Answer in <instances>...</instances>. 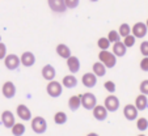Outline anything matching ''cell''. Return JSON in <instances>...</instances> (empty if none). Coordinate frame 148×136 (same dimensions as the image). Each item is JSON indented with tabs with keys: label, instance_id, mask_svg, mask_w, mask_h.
<instances>
[{
	"label": "cell",
	"instance_id": "obj_1",
	"mask_svg": "<svg viewBox=\"0 0 148 136\" xmlns=\"http://www.w3.org/2000/svg\"><path fill=\"white\" fill-rule=\"evenodd\" d=\"M98 59L106 68H114L117 64V56L109 50H101L98 54Z\"/></svg>",
	"mask_w": 148,
	"mask_h": 136
},
{
	"label": "cell",
	"instance_id": "obj_2",
	"mask_svg": "<svg viewBox=\"0 0 148 136\" xmlns=\"http://www.w3.org/2000/svg\"><path fill=\"white\" fill-rule=\"evenodd\" d=\"M46 92H47V94L50 97L58 98L63 93V85H62V83H59L56 80H51V81H49L47 86H46Z\"/></svg>",
	"mask_w": 148,
	"mask_h": 136
},
{
	"label": "cell",
	"instance_id": "obj_3",
	"mask_svg": "<svg viewBox=\"0 0 148 136\" xmlns=\"http://www.w3.org/2000/svg\"><path fill=\"white\" fill-rule=\"evenodd\" d=\"M30 120H32V130L36 133L42 135V133L46 132V130H47V122H46V119L43 117H36Z\"/></svg>",
	"mask_w": 148,
	"mask_h": 136
},
{
	"label": "cell",
	"instance_id": "obj_4",
	"mask_svg": "<svg viewBox=\"0 0 148 136\" xmlns=\"http://www.w3.org/2000/svg\"><path fill=\"white\" fill-rule=\"evenodd\" d=\"M80 100H81V106H83L85 110H92L96 105H97V98L93 93H84L80 94Z\"/></svg>",
	"mask_w": 148,
	"mask_h": 136
},
{
	"label": "cell",
	"instance_id": "obj_5",
	"mask_svg": "<svg viewBox=\"0 0 148 136\" xmlns=\"http://www.w3.org/2000/svg\"><path fill=\"white\" fill-rule=\"evenodd\" d=\"M119 100H118L117 96H108L106 98H105V102H103V106L106 107L108 111H112V113H114V111H117L118 109H119Z\"/></svg>",
	"mask_w": 148,
	"mask_h": 136
},
{
	"label": "cell",
	"instance_id": "obj_6",
	"mask_svg": "<svg viewBox=\"0 0 148 136\" xmlns=\"http://www.w3.org/2000/svg\"><path fill=\"white\" fill-rule=\"evenodd\" d=\"M4 64H5V67L11 71L17 70L18 66L21 64L20 63V56H17L16 54H9V55H7L5 58H4Z\"/></svg>",
	"mask_w": 148,
	"mask_h": 136
},
{
	"label": "cell",
	"instance_id": "obj_7",
	"mask_svg": "<svg viewBox=\"0 0 148 136\" xmlns=\"http://www.w3.org/2000/svg\"><path fill=\"white\" fill-rule=\"evenodd\" d=\"M47 4L51 11L55 13H64L67 11L64 0H47Z\"/></svg>",
	"mask_w": 148,
	"mask_h": 136
},
{
	"label": "cell",
	"instance_id": "obj_8",
	"mask_svg": "<svg viewBox=\"0 0 148 136\" xmlns=\"http://www.w3.org/2000/svg\"><path fill=\"white\" fill-rule=\"evenodd\" d=\"M1 92H3V96L8 100L13 98L16 96V85H14L12 81H5L3 84V88H1Z\"/></svg>",
	"mask_w": 148,
	"mask_h": 136
},
{
	"label": "cell",
	"instance_id": "obj_9",
	"mask_svg": "<svg viewBox=\"0 0 148 136\" xmlns=\"http://www.w3.org/2000/svg\"><path fill=\"white\" fill-rule=\"evenodd\" d=\"M93 111V117H95L96 120H100V122H102V120H105L108 118V113L109 111L106 110V107L102 105H96L95 107L92 109Z\"/></svg>",
	"mask_w": 148,
	"mask_h": 136
},
{
	"label": "cell",
	"instance_id": "obj_10",
	"mask_svg": "<svg viewBox=\"0 0 148 136\" xmlns=\"http://www.w3.org/2000/svg\"><path fill=\"white\" fill-rule=\"evenodd\" d=\"M147 31H148V29L144 22H136L131 28V33L135 38H143V37H145Z\"/></svg>",
	"mask_w": 148,
	"mask_h": 136
},
{
	"label": "cell",
	"instance_id": "obj_11",
	"mask_svg": "<svg viewBox=\"0 0 148 136\" xmlns=\"http://www.w3.org/2000/svg\"><path fill=\"white\" fill-rule=\"evenodd\" d=\"M20 63L23 64L24 67H32L36 63V55L30 51H25L23 53V55L20 56Z\"/></svg>",
	"mask_w": 148,
	"mask_h": 136
},
{
	"label": "cell",
	"instance_id": "obj_12",
	"mask_svg": "<svg viewBox=\"0 0 148 136\" xmlns=\"http://www.w3.org/2000/svg\"><path fill=\"white\" fill-rule=\"evenodd\" d=\"M1 122H3V124L5 128H12V126L16 123L13 113L9 110H4L3 113H1Z\"/></svg>",
	"mask_w": 148,
	"mask_h": 136
},
{
	"label": "cell",
	"instance_id": "obj_13",
	"mask_svg": "<svg viewBox=\"0 0 148 136\" xmlns=\"http://www.w3.org/2000/svg\"><path fill=\"white\" fill-rule=\"evenodd\" d=\"M123 115L127 120H135L138 118V109L135 107V105L129 103L123 107Z\"/></svg>",
	"mask_w": 148,
	"mask_h": 136
},
{
	"label": "cell",
	"instance_id": "obj_14",
	"mask_svg": "<svg viewBox=\"0 0 148 136\" xmlns=\"http://www.w3.org/2000/svg\"><path fill=\"white\" fill-rule=\"evenodd\" d=\"M81 83H83L84 86H87V88H93L97 84V76L93 72L84 73L83 77H81Z\"/></svg>",
	"mask_w": 148,
	"mask_h": 136
},
{
	"label": "cell",
	"instance_id": "obj_15",
	"mask_svg": "<svg viewBox=\"0 0 148 136\" xmlns=\"http://www.w3.org/2000/svg\"><path fill=\"white\" fill-rule=\"evenodd\" d=\"M16 111H17V117L21 120H30L32 119V111L29 110V107L26 105H23V103L18 105Z\"/></svg>",
	"mask_w": 148,
	"mask_h": 136
},
{
	"label": "cell",
	"instance_id": "obj_16",
	"mask_svg": "<svg viewBox=\"0 0 148 136\" xmlns=\"http://www.w3.org/2000/svg\"><path fill=\"white\" fill-rule=\"evenodd\" d=\"M66 60H67L68 70H70V72L72 73V75H75V73H77L79 71H80V60H79V58L71 55L70 58H67Z\"/></svg>",
	"mask_w": 148,
	"mask_h": 136
},
{
	"label": "cell",
	"instance_id": "obj_17",
	"mask_svg": "<svg viewBox=\"0 0 148 136\" xmlns=\"http://www.w3.org/2000/svg\"><path fill=\"white\" fill-rule=\"evenodd\" d=\"M113 51L112 53L114 54L117 58H122V56H125L126 54V50H127V47L125 46V43H123L122 41H118V42H114L113 43Z\"/></svg>",
	"mask_w": 148,
	"mask_h": 136
},
{
	"label": "cell",
	"instance_id": "obj_18",
	"mask_svg": "<svg viewBox=\"0 0 148 136\" xmlns=\"http://www.w3.org/2000/svg\"><path fill=\"white\" fill-rule=\"evenodd\" d=\"M55 75H56V71L51 64H46V66L42 68V76H43L45 80H47V81L54 80V79H55Z\"/></svg>",
	"mask_w": 148,
	"mask_h": 136
},
{
	"label": "cell",
	"instance_id": "obj_19",
	"mask_svg": "<svg viewBox=\"0 0 148 136\" xmlns=\"http://www.w3.org/2000/svg\"><path fill=\"white\" fill-rule=\"evenodd\" d=\"M135 107L138 109V111H143L148 107V98L144 94H139L135 98Z\"/></svg>",
	"mask_w": 148,
	"mask_h": 136
},
{
	"label": "cell",
	"instance_id": "obj_20",
	"mask_svg": "<svg viewBox=\"0 0 148 136\" xmlns=\"http://www.w3.org/2000/svg\"><path fill=\"white\" fill-rule=\"evenodd\" d=\"M55 50H56V54L63 59H67V58L71 56V49L64 43H59L58 46H56Z\"/></svg>",
	"mask_w": 148,
	"mask_h": 136
},
{
	"label": "cell",
	"instance_id": "obj_21",
	"mask_svg": "<svg viewBox=\"0 0 148 136\" xmlns=\"http://www.w3.org/2000/svg\"><path fill=\"white\" fill-rule=\"evenodd\" d=\"M62 85L67 89H72L77 85V79H76L73 75H67L63 77V80H62Z\"/></svg>",
	"mask_w": 148,
	"mask_h": 136
},
{
	"label": "cell",
	"instance_id": "obj_22",
	"mask_svg": "<svg viewBox=\"0 0 148 136\" xmlns=\"http://www.w3.org/2000/svg\"><path fill=\"white\" fill-rule=\"evenodd\" d=\"M92 71L97 77H102V76H105V73H106V67L103 66L101 62H96L92 67Z\"/></svg>",
	"mask_w": 148,
	"mask_h": 136
},
{
	"label": "cell",
	"instance_id": "obj_23",
	"mask_svg": "<svg viewBox=\"0 0 148 136\" xmlns=\"http://www.w3.org/2000/svg\"><path fill=\"white\" fill-rule=\"evenodd\" d=\"M80 106H81L80 96H72V97L68 100V107H70V110L76 111L80 109Z\"/></svg>",
	"mask_w": 148,
	"mask_h": 136
},
{
	"label": "cell",
	"instance_id": "obj_24",
	"mask_svg": "<svg viewBox=\"0 0 148 136\" xmlns=\"http://www.w3.org/2000/svg\"><path fill=\"white\" fill-rule=\"evenodd\" d=\"M12 135L13 136H23L24 133H25V126L23 124V123H14L13 126H12Z\"/></svg>",
	"mask_w": 148,
	"mask_h": 136
},
{
	"label": "cell",
	"instance_id": "obj_25",
	"mask_svg": "<svg viewBox=\"0 0 148 136\" xmlns=\"http://www.w3.org/2000/svg\"><path fill=\"white\" fill-rule=\"evenodd\" d=\"M54 122H55V124H64L66 122H67V114H66L64 111H58V113H55V115H54Z\"/></svg>",
	"mask_w": 148,
	"mask_h": 136
},
{
	"label": "cell",
	"instance_id": "obj_26",
	"mask_svg": "<svg viewBox=\"0 0 148 136\" xmlns=\"http://www.w3.org/2000/svg\"><path fill=\"white\" fill-rule=\"evenodd\" d=\"M118 33H119V36L121 37H127L129 34H131V28H130V25L129 24H122V25L119 26V29H118Z\"/></svg>",
	"mask_w": 148,
	"mask_h": 136
},
{
	"label": "cell",
	"instance_id": "obj_27",
	"mask_svg": "<svg viewBox=\"0 0 148 136\" xmlns=\"http://www.w3.org/2000/svg\"><path fill=\"white\" fill-rule=\"evenodd\" d=\"M97 46L100 47V50H108L110 47V42L106 37H101L97 41Z\"/></svg>",
	"mask_w": 148,
	"mask_h": 136
},
{
	"label": "cell",
	"instance_id": "obj_28",
	"mask_svg": "<svg viewBox=\"0 0 148 136\" xmlns=\"http://www.w3.org/2000/svg\"><path fill=\"white\" fill-rule=\"evenodd\" d=\"M106 38L109 39V42H110V43H114V42L121 41V36H119V33H118L117 30H110V31H109V34H108V37H106Z\"/></svg>",
	"mask_w": 148,
	"mask_h": 136
},
{
	"label": "cell",
	"instance_id": "obj_29",
	"mask_svg": "<svg viewBox=\"0 0 148 136\" xmlns=\"http://www.w3.org/2000/svg\"><path fill=\"white\" fill-rule=\"evenodd\" d=\"M135 41H136V38H135L132 34H129L127 37H125V38H123V43H125V46H126L127 49H129V47H132V46L135 44Z\"/></svg>",
	"mask_w": 148,
	"mask_h": 136
},
{
	"label": "cell",
	"instance_id": "obj_30",
	"mask_svg": "<svg viewBox=\"0 0 148 136\" xmlns=\"http://www.w3.org/2000/svg\"><path fill=\"white\" fill-rule=\"evenodd\" d=\"M136 127L139 131H145L148 128V120L145 118H139L136 122Z\"/></svg>",
	"mask_w": 148,
	"mask_h": 136
},
{
	"label": "cell",
	"instance_id": "obj_31",
	"mask_svg": "<svg viewBox=\"0 0 148 136\" xmlns=\"http://www.w3.org/2000/svg\"><path fill=\"white\" fill-rule=\"evenodd\" d=\"M66 3V7L67 9H75L79 7V3H80V0H64Z\"/></svg>",
	"mask_w": 148,
	"mask_h": 136
},
{
	"label": "cell",
	"instance_id": "obj_32",
	"mask_svg": "<svg viewBox=\"0 0 148 136\" xmlns=\"http://www.w3.org/2000/svg\"><path fill=\"white\" fill-rule=\"evenodd\" d=\"M103 88L106 89L109 93H114L115 92V89H117V86H115L114 81H106V83L103 84Z\"/></svg>",
	"mask_w": 148,
	"mask_h": 136
},
{
	"label": "cell",
	"instance_id": "obj_33",
	"mask_svg": "<svg viewBox=\"0 0 148 136\" xmlns=\"http://www.w3.org/2000/svg\"><path fill=\"white\" fill-rule=\"evenodd\" d=\"M139 89H140V93H142V94L148 96V80L142 81V83H140Z\"/></svg>",
	"mask_w": 148,
	"mask_h": 136
},
{
	"label": "cell",
	"instance_id": "obj_34",
	"mask_svg": "<svg viewBox=\"0 0 148 136\" xmlns=\"http://www.w3.org/2000/svg\"><path fill=\"white\" fill-rule=\"evenodd\" d=\"M140 53L143 56H148V41H144L140 43Z\"/></svg>",
	"mask_w": 148,
	"mask_h": 136
},
{
	"label": "cell",
	"instance_id": "obj_35",
	"mask_svg": "<svg viewBox=\"0 0 148 136\" xmlns=\"http://www.w3.org/2000/svg\"><path fill=\"white\" fill-rule=\"evenodd\" d=\"M140 68H142V71H144V72H148V56H144V58L142 59V62H140Z\"/></svg>",
	"mask_w": 148,
	"mask_h": 136
},
{
	"label": "cell",
	"instance_id": "obj_36",
	"mask_svg": "<svg viewBox=\"0 0 148 136\" xmlns=\"http://www.w3.org/2000/svg\"><path fill=\"white\" fill-rule=\"evenodd\" d=\"M5 56H7V46L3 42H0V60L4 59Z\"/></svg>",
	"mask_w": 148,
	"mask_h": 136
},
{
	"label": "cell",
	"instance_id": "obj_37",
	"mask_svg": "<svg viewBox=\"0 0 148 136\" xmlns=\"http://www.w3.org/2000/svg\"><path fill=\"white\" fill-rule=\"evenodd\" d=\"M87 136H100L98 133H96V132H90V133H88Z\"/></svg>",
	"mask_w": 148,
	"mask_h": 136
},
{
	"label": "cell",
	"instance_id": "obj_38",
	"mask_svg": "<svg viewBox=\"0 0 148 136\" xmlns=\"http://www.w3.org/2000/svg\"><path fill=\"white\" fill-rule=\"evenodd\" d=\"M145 26H147V29H148V20H147V22H145Z\"/></svg>",
	"mask_w": 148,
	"mask_h": 136
},
{
	"label": "cell",
	"instance_id": "obj_39",
	"mask_svg": "<svg viewBox=\"0 0 148 136\" xmlns=\"http://www.w3.org/2000/svg\"><path fill=\"white\" fill-rule=\"evenodd\" d=\"M90 1H93V3H96V1H98V0H90Z\"/></svg>",
	"mask_w": 148,
	"mask_h": 136
},
{
	"label": "cell",
	"instance_id": "obj_40",
	"mask_svg": "<svg viewBox=\"0 0 148 136\" xmlns=\"http://www.w3.org/2000/svg\"><path fill=\"white\" fill-rule=\"evenodd\" d=\"M138 136H145V135H143V133H142V135H138Z\"/></svg>",
	"mask_w": 148,
	"mask_h": 136
},
{
	"label": "cell",
	"instance_id": "obj_41",
	"mask_svg": "<svg viewBox=\"0 0 148 136\" xmlns=\"http://www.w3.org/2000/svg\"><path fill=\"white\" fill-rule=\"evenodd\" d=\"M0 42H1V36H0Z\"/></svg>",
	"mask_w": 148,
	"mask_h": 136
}]
</instances>
